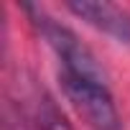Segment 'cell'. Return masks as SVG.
Segmentation results:
<instances>
[{
	"mask_svg": "<svg viewBox=\"0 0 130 130\" xmlns=\"http://www.w3.org/2000/svg\"><path fill=\"white\" fill-rule=\"evenodd\" d=\"M59 82L72 107L92 130H122V117L115 107V100L107 84H97L67 72L59 74Z\"/></svg>",
	"mask_w": 130,
	"mask_h": 130,
	"instance_id": "7a4b0ae2",
	"label": "cell"
},
{
	"mask_svg": "<svg viewBox=\"0 0 130 130\" xmlns=\"http://www.w3.org/2000/svg\"><path fill=\"white\" fill-rule=\"evenodd\" d=\"M67 8L94 26L97 31L112 36L120 43H130V13L112 5V3H100V0H77V3H67Z\"/></svg>",
	"mask_w": 130,
	"mask_h": 130,
	"instance_id": "3957f363",
	"label": "cell"
},
{
	"mask_svg": "<svg viewBox=\"0 0 130 130\" xmlns=\"http://www.w3.org/2000/svg\"><path fill=\"white\" fill-rule=\"evenodd\" d=\"M23 10L31 15V23L38 28V33L46 38V43L54 48V54L64 64L67 74H74V77H82V79H89V82H97V84H107L105 67L92 54V48L72 28L61 26L59 21H54L51 15H46L36 5H23Z\"/></svg>",
	"mask_w": 130,
	"mask_h": 130,
	"instance_id": "6da1fadb",
	"label": "cell"
},
{
	"mask_svg": "<svg viewBox=\"0 0 130 130\" xmlns=\"http://www.w3.org/2000/svg\"><path fill=\"white\" fill-rule=\"evenodd\" d=\"M28 107L21 110L28 122L36 127V130H74L72 122L64 117V112L59 110V105L43 92V89H33L28 97H26Z\"/></svg>",
	"mask_w": 130,
	"mask_h": 130,
	"instance_id": "277c9868",
	"label": "cell"
},
{
	"mask_svg": "<svg viewBox=\"0 0 130 130\" xmlns=\"http://www.w3.org/2000/svg\"><path fill=\"white\" fill-rule=\"evenodd\" d=\"M3 130H36L28 117L21 110H13V105H5V115H3Z\"/></svg>",
	"mask_w": 130,
	"mask_h": 130,
	"instance_id": "5b68a950",
	"label": "cell"
}]
</instances>
